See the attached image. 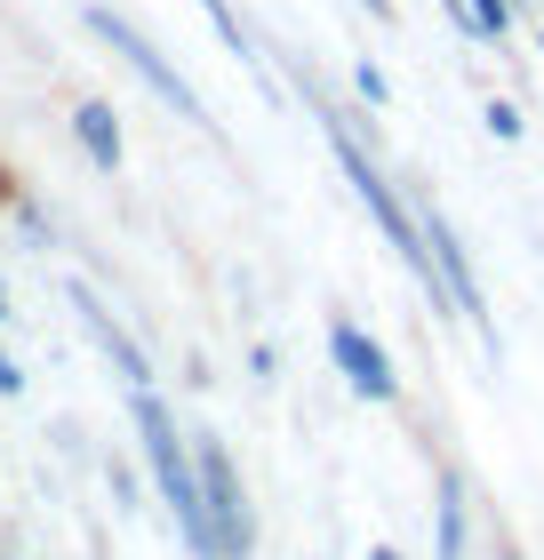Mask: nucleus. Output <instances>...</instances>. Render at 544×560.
<instances>
[{
    "label": "nucleus",
    "mask_w": 544,
    "mask_h": 560,
    "mask_svg": "<svg viewBox=\"0 0 544 560\" xmlns=\"http://www.w3.org/2000/svg\"><path fill=\"white\" fill-rule=\"evenodd\" d=\"M137 432H144L152 480H161V497H169L176 528H185L193 560H217V545H209V504H200V472L185 465V448H176V424L161 417V400H152V393H137Z\"/></svg>",
    "instance_id": "obj_1"
},
{
    "label": "nucleus",
    "mask_w": 544,
    "mask_h": 560,
    "mask_svg": "<svg viewBox=\"0 0 544 560\" xmlns=\"http://www.w3.org/2000/svg\"><path fill=\"white\" fill-rule=\"evenodd\" d=\"M336 161H345V176H352V192H360V200H369V217L384 224V241H393V248H401V265H408V272H417V280H425V289H440V280H432V257H425V241H417V224H408V217H401V200H393V185H384V176H377L369 161H360V144H352V137H336Z\"/></svg>",
    "instance_id": "obj_2"
},
{
    "label": "nucleus",
    "mask_w": 544,
    "mask_h": 560,
    "mask_svg": "<svg viewBox=\"0 0 544 560\" xmlns=\"http://www.w3.org/2000/svg\"><path fill=\"white\" fill-rule=\"evenodd\" d=\"M200 504H209L217 560H248V504H241V480H232V456L224 448H200Z\"/></svg>",
    "instance_id": "obj_3"
},
{
    "label": "nucleus",
    "mask_w": 544,
    "mask_h": 560,
    "mask_svg": "<svg viewBox=\"0 0 544 560\" xmlns=\"http://www.w3.org/2000/svg\"><path fill=\"white\" fill-rule=\"evenodd\" d=\"M89 24H96V33H105V40H113V48H120V57L137 65V72H144V81H152V96H161V105H176L185 120H209V113H200V96H193L185 81H176V72H169V57H161V48H152V40L137 33V24H120L113 9H89Z\"/></svg>",
    "instance_id": "obj_4"
},
{
    "label": "nucleus",
    "mask_w": 544,
    "mask_h": 560,
    "mask_svg": "<svg viewBox=\"0 0 544 560\" xmlns=\"http://www.w3.org/2000/svg\"><path fill=\"white\" fill-rule=\"evenodd\" d=\"M328 352H336V369L352 376V393H369V400H393V361H384V352L360 337L352 320H336L328 328Z\"/></svg>",
    "instance_id": "obj_5"
},
{
    "label": "nucleus",
    "mask_w": 544,
    "mask_h": 560,
    "mask_svg": "<svg viewBox=\"0 0 544 560\" xmlns=\"http://www.w3.org/2000/svg\"><path fill=\"white\" fill-rule=\"evenodd\" d=\"M425 248H432V257H440V280H449V296L464 304V313H473L481 320V280H473V265H464V248H456V233H449V224H425Z\"/></svg>",
    "instance_id": "obj_6"
},
{
    "label": "nucleus",
    "mask_w": 544,
    "mask_h": 560,
    "mask_svg": "<svg viewBox=\"0 0 544 560\" xmlns=\"http://www.w3.org/2000/svg\"><path fill=\"white\" fill-rule=\"evenodd\" d=\"M72 304H81V320H89V337H96V345H105V352H113V361H120V376H128V385H137V393H144V352H137V345H128V337H120V328H113L105 313H96V296H89V289H72Z\"/></svg>",
    "instance_id": "obj_7"
},
{
    "label": "nucleus",
    "mask_w": 544,
    "mask_h": 560,
    "mask_svg": "<svg viewBox=\"0 0 544 560\" xmlns=\"http://www.w3.org/2000/svg\"><path fill=\"white\" fill-rule=\"evenodd\" d=\"M72 129H81V144H89V161H120V129H113V105H81V120H72Z\"/></svg>",
    "instance_id": "obj_8"
},
{
    "label": "nucleus",
    "mask_w": 544,
    "mask_h": 560,
    "mask_svg": "<svg viewBox=\"0 0 544 560\" xmlns=\"http://www.w3.org/2000/svg\"><path fill=\"white\" fill-rule=\"evenodd\" d=\"M440 560H464V528H456V497H440Z\"/></svg>",
    "instance_id": "obj_9"
},
{
    "label": "nucleus",
    "mask_w": 544,
    "mask_h": 560,
    "mask_svg": "<svg viewBox=\"0 0 544 560\" xmlns=\"http://www.w3.org/2000/svg\"><path fill=\"white\" fill-rule=\"evenodd\" d=\"M473 24H481V33H497V40H505V24H512V0H473Z\"/></svg>",
    "instance_id": "obj_10"
},
{
    "label": "nucleus",
    "mask_w": 544,
    "mask_h": 560,
    "mask_svg": "<svg viewBox=\"0 0 544 560\" xmlns=\"http://www.w3.org/2000/svg\"><path fill=\"white\" fill-rule=\"evenodd\" d=\"M16 385H24V376H16V369H9V361H0V393H16Z\"/></svg>",
    "instance_id": "obj_11"
},
{
    "label": "nucleus",
    "mask_w": 544,
    "mask_h": 560,
    "mask_svg": "<svg viewBox=\"0 0 544 560\" xmlns=\"http://www.w3.org/2000/svg\"><path fill=\"white\" fill-rule=\"evenodd\" d=\"M369 560H401V552H393V545H377V552H369Z\"/></svg>",
    "instance_id": "obj_12"
},
{
    "label": "nucleus",
    "mask_w": 544,
    "mask_h": 560,
    "mask_svg": "<svg viewBox=\"0 0 544 560\" xmlns=\"http://www.w3.org/2000/svg\"><path fill=\"white\" fill-rule=\"evenodd\" d=\"M369 9H377V16H384V0H369Z\"/></svg>",
    "instance_id": "obj_13"
},
{
    "label": "nucleus",
    "mask_w": 544,
    "mask_h": 560,
    "mask_svg": "<svg viewBox=\"0 0 544 560\" xmlns=\"http://www.w3.org/2000/svg\"><path fill=\"white\" fill-rule=\"evenodd\" d=\"M0 313H9V304H0Z\"/></svg>",
    "instance_id": "obj_14"
}]
</instances>
